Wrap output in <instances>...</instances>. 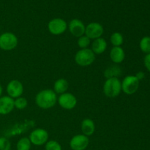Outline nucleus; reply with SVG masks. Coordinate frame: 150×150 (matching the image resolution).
Masks as SVG:
<instances>
[{"label": "nucleus", "mask_w": 150, "mask_h": 150, "mask_svg": "<svg viewBox=\"0 0 150 150\" xmlns=\"http://www.w3.org/2000/svg\"><path fill=\"white\" fill-rule=\"evenodd\" d=\"M57 95L52 89H43L37 94L35 103L39 108L42 109H49L57 104Z\"/></svg>", "instance_id": "nucleus-1"}, {"label": "nucleus", "mask_w": 150, "mask_h": 150, "mask_svg": "<svg viewBox=\"0 0 150 150\" xmlns=\"http://www.w3.org/2000/svg\"><path fill=\"white\" fill-rule=\"evenodd\" d=\"M122 92V82L118 78L107 79L103 84V92L108 98H114Z\"/></svg>", "instance_id": "nucleus-2"}, {"label": "nucleus", "mask_w": 150, "mask_h": 150, "mask_svg": "<svg viewBox=\"0 0 150 150\" xmlns=\"http://www.w3.org/2000/svg\"><path fill=\"white\" fill-rule=\"evenodd\" d=\"M95 60V54L91 48H83L77 51L75 55V62L81 67L91 65Z\"/></svg>", "instance_id": "nucleus-3"}, {"label": "nucleus", "mask_w": 150, "mask_h": 150, "mask_svg": "<svg viewBox=\"0 0 150 150\" xmlns=\"http://www.w3.org/2000/svg\"><path fill=\"white\" fill-rule=\"evenodd\" d=\"M18 43V38L13 32H7L0 35V49L12 51L17 47Z\"/></svg>", "instance_id": "nucleus-4"}, {"label": "nucleus", "mask_w": 150, "mask_h": 150, "mask_svg": "<svg viewBox=\"0 0 150 150\" xmlns=\"http://www.w3.org/2000/svg\"><path fill=\"white\" fill-rule=\"evenodd\" d=\"M140 81L135 76H127L122 81V91L126 95H133L137 92Z\"/></svg>", "instance_id": "nucleus-5"}, {"label": "nucleus", "mask_w": 150, "mask_h": 150, "mask_svg": "<svg viewBox=\"0 0 150 150\" xmlns=\"http://www.w3.org/2000/svg\"><path fill=\"white\" fill-rule=\"evenodd\" d=\"M48 133L43 128L35 129L29 135V140L35 146H42L48 141Z\"/></svg>", "instance_id": "nucleus-6"}, {"label": "nucleus", "mask_w": 150, "mask_h": 150, "mask_svg": "<svg viewBox=\"0 0 150 150\" xmlns=\"http://www.w3.org/2000/svg\"><path fill=\"white\" fill-rule=\"evenodd\" d=\"M48 29L51 35H60L67 30V23L64 19L57 18L48 22Z\"/></svg>", "instance_id": "nucleus-7"}, {"label": "nucleus", "mask_w": 150, "mask_h": 150, "mask_svg": "<svg viewBox=\"0 0 150 150\" xmlns=\"http://www.w3.org/2000/svg\"><path fill=\"white\" fill-rule=\"evenodd\" d=\"M6 91L9 97L13 99L21 97L23 92V86L21 82L16 79H13L7 83Z\"/></svg>", "instance_id": "nucleus-8"}, {"label": "nucleus", "mask_w": 150, "mask_h": 150, "mask_svg": "<svg viewBox=\"0 0 150 150\" xmlns=\"http://www.w3.org/2000/svg\"><path fill=\"white\" fill-rule=\"evenodd\" d=\"M58 103L62 108L66 110L73 109L77 105V99L72 93L70 92H65L59 97Z\"/></svg>", "instance_id": "nucleus-9"}, {"label": "nucleus", "mask_w": 150, "mask_h": 150, "mask_svg": "<svg viewBox=\"0 0 150 150\" xmlns=\"http://www.w3.org/2000/svg\"><path fill=\"white\" fill-rule=\"evenodd\" d=\"M104 32L103 26L98 22H92L86 26L85 34L90 40H95L101 38Z\"/></svg>", "instance_id": "nucleus-10"}, {"label": "nucleus", "mask_w": 150, "mask_h": 150, "mask_svg": "<svg viewBox=\"0 0 150 150\" xmlns=\"http://www.w3.org/2000/svg\"><path fill=\"white\" fill-rule=\"evenodd\" d=\"M89 139L83 134H78L73 136L70 142L72 150H85L88 147Z\"/></svg>", "instance_id": "nucleus-11"}, {"label": "nucleus", "mask_w": 150, "mask_h": 150, "mask_svg": "<svg viewBox=\"0 0 150 150\" xmlns=\"http://www.w3.org/2000/svg\"><path fill=\"white\" fill-rule=\"evenodd\" d=\"M69 31L73 36L76 38H80L85 34V26L84 23L81 20L77 18H74L70 21L69 23Z\"/></svg>", "instance_id": "nucleus-12"}, {"label": "nucleus", "mask_w": 150, "mask_h": 150, "mask_svg": "<svg viewBox=\"0 0 150 150\" xmlns=\"http://www.w3.org/2000/svg\"><path fill=\"white\" fill-rule=\"evenodd\" d=\"M14 99L8 95L0 97V114L7 115L14 109Z\"/></svg>", "instance_id": "nucleus-13"}, {"label": "nucleus", "mask_w": 150, "mask_h": 150, "mask_svg": "<svg viewBox=\"0 0 150 150\" xmlns=\"http://www.w3.org/2000/svg\"><path fill=\"white\" fill-rule=\"evenodd\" d=\"M110 58L114 64H120L125 58V53L121 46H114L110 51Z\"/></svg>", "instance_id": "nucleus-14"}, {"label": "nucleus", "mask_w": 150, "mask_h": 150, "mask_svg": "<svg viewBox=\"0 0 150 150\" xmlns=\"http://www.w3.org/2000/svg\"><path fill=\"white\" fill-rule=\"evenodd\" d=\"M108 44L106 40L103 38H99L98 39L94 40L92 43L91 50L95 54H102L106 50Z\"/></svg>", "instance_id": "nucleus-15"}, {"label": "nucleus", "mask_w": 150, "mask_h": 150, "mask_svg": "<svg viewBox=\"0 0 150 150\" xmlns=\"http://www.w3.org/2000/svg\"><path fill=\"white\" fill-rule=\"evenodd\" d=\"M81 129L83 135L89 137L92 136L95 131V125L91 119H84L81 124Z\"/></svg>", "instance_id": "nucleus-16"}, {"label": "nucleus", "mask_w": 150, "mask_h": 150, "mask_svg": "<svg viewBox=\"0 0 150 150\" xmlns=\"http://www.w3.org/2000/svg\"><path fill=\"white\" fill-rule=\"evenodd\" d=\"M69 88V83L66 79H57L54 84V91L56 94H62L67 92Z\"/></svg>", "instance_id": "nucleus-17"}, {"label": "nucleus", "mask_w": 150, "mask_h": 150, "mask_svg": "<svg viewBox=\"0 0 150 150\" xmlns=\"http://www.w3.org/2000/svg\"><path fill=\"white\" fill-rule=\"evenodd\" d=\"M121 68L118 65H112L108 67L104 72V76L107 79L110 78H118L121 74Z\"/></svg>", "instance_id": "nucleus-18"}, {"label": "nucleus", "mask_w": 150, "mask_h": 150, "mask_svg": "<svg viewBox=\"0 0 150 150\" xmlns=\"http://www.w3.org/2000/svg\"><path fill=\"white\" fill-rule=\"evenodd\" d=\"M32 146V143L29 138L23 137L19 139L16 144L17 150H30Z\"/></svg>", "instance_id": "nucleus-19"}, {"label": "nucleus", "mask_w": 150, "mask_h": 150, "mask_svg": "<svg viewBox=\"0 0 150 150\" xmlns=\"http://www.w3.org/2000/svg\"><path fill=\"white\" fill-rule=\"evenodd\" d=\"M110 41L114 46H121L124 42V38L120 32H114L110 37Z\"/></svg>", "instance_id": "nucleus-20"}, {"label": "nucleus", "mask_w": 150, "mask_h": 150, "mask_svg": "<svg viewBox=\"0 0 150 150\" xmlns=\"http://www.w3.org/2000/svg\"><path fill=\"white\" fill-rule=\"evenodd\" d=\"M141 50L145 54H150V37H144L139 43Z\"/></svg>", "instance_id": "nucleus-21"}, {"label": "nucleus", "mask_w": 150, "mask_h": 150, "mask_svg": "<svg viewBox=\"0 0 150 150\" xmlns=\"http://www.w3.org/2000/svg\"><path fill=\"white\" fill-rule=\"evenodd\" d=\"M14 105L15 108L19 110H23L26 108L28 105V101L23 97H19L14 100Z\"/></svg>", "instance_id": "nucleus-22"}, {"label": "nucleus", "mask_w": 150, "mask_h": 150, "mask_svg": "<svg viewBox=\"0 0 150 150\" xmlns=\"http://www.w3.org/2000/svg\"><path fill=\"white\" fill-rule=\"evenodd\" d=\"M91 44V40L89 39L88 37L86 35H83V36L80 37L78 39V45L81 49H83V48H88V47Z\"/></svg>", "instance_id": "nucleus-23"}, {"label": "nucleus", "mask_w": 150, "mask_h": 150, "mask_svg": "<svg viewBox=\"0 0 150 150\" xmlns=\"http://www.w3.org/2000/svg\"><path fill=\"white\" fill-rule=\"evenodd\" d=\"M45 145V150H62L61 144L55 140L48 141Z\"/></svg>", "instance_id": "nucleus-24"}, {"label": "nucleus", "mask_w": 150, "mask_h": 150, "mask_svg": "<svg viewBox=\"0 0 150 150\" xmlns=\"http://www.w3.org/2000/svg\"><path fill=\"white\" fill-rule=\"evenodd\" d=\"M11 144L6 137H0V150H10Z\"/></svg>", "instance_id": "nucleus-25"}, {"label": "nucleus", "mask_w": 150, "mask_h": 150, "mask_svg": "<svg viewBox=\"0 0 150 150\" xmlns=\"http://www.w3.org/2000/svg\"><path fill=\"white\" fill-rule=\"evenodd\" d=\"M144 65L150 72V54H146V57H144Z\"/></svg>", "instance_id": "nucleus-26"}, {"label": "nucleus", "mask_w": 150, "mask_h": 150, "mask_svg": "<svg viewBox=\"0 0 150 150\" xmlns=\"http://www.w3.org/2000/svg\"><path fill=\"white\" fill-rule=\"evenodd\" d=\"M135 76H136V77L137 78V79H139V81H140V80H142V79H143L144 78L145 75H144V73H143V72H139V73H137V74H136Z\"/></svg>", "instance_id": "nucleus-27"}, {"label": "nucleus", "mask_w": 150, "mask_h": 150, "mask_svg": "<svg viewBox=\"0 0 150 150\" xmlns=\"http://www.w3.org/2000/svg\"><path fill=\"white\" fill-rule=\"evenodd\" d=\"M2 92H3V88H2V86H1V85L0 84V97H1Z\"/></svg>", "instance_id": "nucleus-28"}]
</instances>
